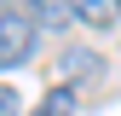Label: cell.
Listing matches in <instances>:
<instances>
[{
    "label": "cell",
    "mask_w": 121,
    "mask_h": 116,
    "mask_svg": "<svg viewBox=\"0 0 121 116\" xmlns=\"http://www.w3.org/2000/svg\"><path fill=\"white\" fill-rule=\"evenodd\" d=\"M29 52H35V18H23V12H0V70L23 64Z\"/></svg>",
    "instance_id": "1"
},
{
    "label": "cell",
    "mask_w": 121,
    "mask_h": 116,
    "mask_svg": "<svg viewBox=\"0 0 121 116\" xmlns=\"http://www.w3.org/2000/svg\"><path fill=\"white\" fill-rule=\"evenodd\" d=\"M75 18L92 23V29H110V23L121 18V0H75Z\"/></svg>",
    "instance_id": "2"
},
{
    "label": "cell",
    "mask_w": 121,
    "mask_h": 116,
    "mask_svg": "<svg viewBox=\"0 0 121 116\" xmlns=\"http://www.w3.org/2000/svg\"><path fill=\"white\" fill-rule=\"evenodd\" d=\"M29 116H81V99H75V87H52Z\"/></svg>",
    "instance_id": "3"
},
{
    "label": "cell",
    "mask_w": 121,
    "mask_h": 116,
    "mask_svg": "<svg viewBox=\"0 0 121 116\" xmlns=\"http://www.w3.org/2000/svg\"><path fill=\"white\" fill-rule=\"evenodd\" d=\"M75 18V0H35V29H64Z\"/></svg>",
    "instance_id": "4"
},
{
    "label": "cell",
    "mask_w": 121,
    "mask_h": 116,
    "mask_svg": "<svg viewBox=\"0 0 121 116\" xmlns=\"http://www.w3.org/2000/svg\"><path fill=\"white\" fill-rule=\"evenodd\" d=\"M58 70H64V76H98V58H92V52H64Z\"/></svg>",
    "instance_id": "5"
},
{
    "label": "cell",
    "mask_w": 121,
    "mask_h": 116,
    "mask_svg": "<svg viewBox=\"0 0 121 116\" xmlns=\"http://www.w3.org/2000/svg\"><path fill=\"white\" fill-rule=\"evenodd\" d=\"M0 116H23V99H17V87H0Z\"/></svg>",
    "instance_id": "6"
}]
</instances>
